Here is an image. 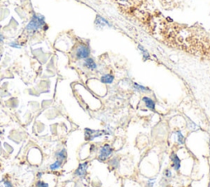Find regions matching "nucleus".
Here are the masks:
<instances>
[{"mask_svg":"<svg viewBox=\"0 0 210 187\" xmlns=\"http://www.w3.org/2000/svg\"><path fill=\"white\" fill-rule=\"evenodd\" d=\"M139 49L142 51V53H143V56H144V58L146 59L147 58H149V53H148V52H147L146 50L144 49L143 47L141 46H139Z\"/></svg>","mask_w":210,"mask_h":187,"instance_id":"dca6fc26","label":"nucleus"},{"mask_svg":"<svg viewBox=\"0 0 210 187\" xmlns=\"http://www.w3.org/2000/svg\"><path fill=\"white\" fill-rule=\"evenodd\" d=\"M3 182H4V187H13L12 185V182L8 181V180H5Z\"/></svg>","mask_w":210,"mask_h":187,"instance_id":"f3484780","label":"nucleus"},{"mask_svg":"<svg viewBox=\"0 0 210 187\" xmlns=\"http://www.w3.org/2000/svg\"><path fill=\"white\" fill-rule=\"evenodd\" d=\"M11 44V46L15 47V48H18V49L20 48V46H17V44H15V43H12V44Z\"/></svg>","mask_w":210,"mask_h":187,"instance_id":"a211bd4d","label":"nucleus"},{"mask_svg":"<svg viewBox=\"0 0 210 187\" xmlns=\"http://www.w3.org/2000/svg\"><path fill=\"white\" fill-rule=\"evenodd\" d=\"M108 133L106 131H94V130L88 129V128L85 130V138H86V140H88V141H91L95 138L100 137L102 135H108Z\"/></svg>","mask_w":210,"mask_h":187,"instance_id":"f03ea898","label":"nucleus"},{"mask_svg":"<svg viewBox=\"0 0 210 187\" xmlns=\"http://www.w3.org/2000/svg\"><path fill=\"white\" fill-rule=\"evenodd\" d=\"M41 176H42L41 172H39V173H38V177H41Z\"/></svg>","mask_w":210,"mask_h":187,"instance_id":"412c9836","label":"nucleus"},{"mask_svg":"<svg viewBox=\"0 0 210 187\" xmlns=\"http://www.w3.org/2000/svg\"><path fill=\"white\" fill-rule=\"evenodd\" d=\"M120 1H122V2H130L131 0H120Z\"/></svg>","mask_w":210,"mask_h":187,"instance_id":"aec40b11","label":"nucleus"},{"mask_svg":"<svg viewBox=\"0 0 210 187\" xmlns=\"http://www.w3.org/2000/svg\"><path fill=\"white\" fill-rule=\"evenodd\" d=\"M57 159L61 160V161H64L66 158V150L65 149H63L62 150L57 153L56 154Z\"/></svg>","mask_w":210,"mask_h":187,"instance_id":"9d476101","label":"nucleus"},{"mask_svg":"<svg viewBox=\"0 0 210 187\" xmlns=\"http://www.w3.org/2000/svg\"><path fill=\"white\" fill-rule=\"evenodd\" d=\"M87 168H88V162H85L80 163L77 169H76V171L75 174H76V176H80V177H83L86 174Z\"/></svg>","mask_w":210,"mask_h":187,"instance_id":"39448f33","label":"nucleus"},{"mask_svg":"<svg viewBox=\"0 0 210 187\" xmlns=\"http://www.w3.org/2000/svg\"><path fill=\"white\" fill-rule=\"evenodd\" d=\"M85 66H86L87 68L90 69V70H94V69L96 68V63H95L94 61L90 58H86V62H85Z\"/></svg>","mask_w":210,"mask_h":187,"instance_id":"6e6552de","label":"nucleus"},{"mask_svg":"<svg viewBox=\"0 0 210 187\" xmlns=\"http://www.w3.org/2000/svg\"><path fill=\"white\" fill-rule=\"evenodd\" d=\"M171 159H172V164H173L175 170H178L181 167V160L179 159L178 156L176 154H173L171 156Z\"/></svg>","mask_w":210,"mask_h":187,"instance_id":"0eeeda50","label":"nucleus"},{"mask_svg":"<svg viewBox=\"0 0 210 187\" xmlns=\"http://www.w3.org/2000/svg\"><path fill=\"white\" fill-rule=\"evenodd\" d=\"M134 87L137 89V90H142V91H145V90H148L146 87H144V86H142V85H138V84H136V83H135V84H134Z\"/></svg>","mask_w":210,"mask_h":187,"instance_id":"2eb2a0df","label":"nucleus"},{"mask_svg":"<svg viewBox=\"0 0 210 187\" xmlns=\"http://www.w3.org/2000/svg\"><path fill=\"white\" fill-rule=\"evenodd\" d=\"M96 23L99 25H107V24H108V22H107L106 20L103 19V18H102V17H99V16L97 17Z\"/></svg>","mask_w":210,"mask_h":187,"instance_id":"f8f14e48","label":"nucleus"},{"mask_svg":"<svg viewBox=\"0 0 210 187\" xmlns=\"http://www.w3.org/2000/svg\"><path fill=\"white\" fill-rule=\"evenodd\" d=\"M177 138H178V142H179L180 144H184V142H185V138H184L183 135L181 134V132L177 131Z\"/></svg>","mask_w":210,"mask_h":187,"instance_id":"ddd939ff","label":"nucleus"},{"mask_svg":"<svg viewBox=\"0 0 210 187\" xmlns=\"http://www.w3.org/2000/svg\"><path fill=\"white\" fill-rule=\"evenodd\" d=\"M0 135H1V131H0Z\"/></svg>","mask_w":210,"mask_h":187,"instance_id":"4be33fe9","label":"nucleus"},{"mask_svg":"<svg viewBox=\"0 0 210 187\" xmlns=\"http://www.w3.org/2000/svg\"><path fill=\"white\" fill-rule=\"evenodd\" d=\"M44 25H45L44 17L41 15L35 14L31 22L28 23L27 26H26V30L35 32V31H37L39 29H40Z\"/></svg>","mask_w":210,"mask_h":187,"instance_id":"f257e3e1","label":"nucleus"},{"mask_svg":"<svg viewBox=\"0 0 210 187\" xmlns=\"http://www.w3.org/2000/svg\"><path fill=\"white\" fill-rule=\"evenodd\" d=\"M36 187H49V184L46 182H42V181H38L36 183Z\"/></svg>","mask_w":210,"mask_h":187,"instance_id":"4468645a","label":"nucleus"},{"mask_svg":"<svg viewBox=\"0 0 210 187\" xmlns=\"http://www.w3.org/2000/svg\"><path fill=\"white\" fill-rule=\"evenodd\" d=\"M63 161H61V160L57 159L55 162H53L52 164H51L49 167L50 170H56V169H58L59 168H61L62 164H63Z\"/></svg>","mask_w":210,"mask_h":187,"instance_id":"9b49d317","label":"nucleus"},{"mask_svg":"<svg viewBox=\"0 0 210 187\" xmlns=\"http://www.w3.org/2000/svg\"><path fill=\"white\" fill-rule=\"evenodd\" d=\"M113 76L109 74L104 75V76H103L101 77V81H102L103 83H104V84H111V83H113Z\"/></svg>","mask_w":210,"mask_h":187,"instance_id":"1a4fd4ad","label":"nucleus"},{"mask_svg":"<svg viewBox=\"0 0 210 187\" xmlns=\"http://www.w3.org/2000/svg\"><path fill=\"white\" fill-rule=\"evenodd\" d=\"M143 102L145 104L147 107H149V109L151 110H154L155 108V103L153 101L152 99L150 98H148V97H144L143 98Z\"/></svg>","mask_w":210,"mask_h":187,"instance_id":"423d86ee","label":"nucleus"},{"mask_svg":"<svg viewBox=\"0 0 210 187\" xmlns=\"http://www.w3.org/2000/svg\"><path fill=\"white\" fill-rule=\"evenodd\" d=\"M3 36L0 34V42H3Z\"/></svg>","mask_w":210,"mask_h":187,"instance_id":"6ab92c4d","label":"nucleus"},{"mask_svg":"<svg viewBox=\"0 0 210 187\" xmlns=\"http://www.w3.org/2000/svg\"><path fill=\"white\" fill-rule=\"evenodd\" d=\"M113 153V149L111 148L109 144H104L100 149V154H99V160L100 161H105L110 157L111 154Z\"/></svg>","mask_w":210,"mask_h":187,"instance_id":"7ed1b4c3","label":"nucleus"},{"mask_svg":"<svg viewBox=\"0 0 210 187\" xmlns=\"http://www.w3.org/2000/svg\"><path fill=\"white\" fill-rule=\"evenodd\" d=\"M90 55V49L85 44H81L78 47L76 51V57L78 59H85Z\"/></svg>","mask_w":210,"mask_h":187,"instance_id":"20e7f679","label":"nucleus"}]
</instances>
